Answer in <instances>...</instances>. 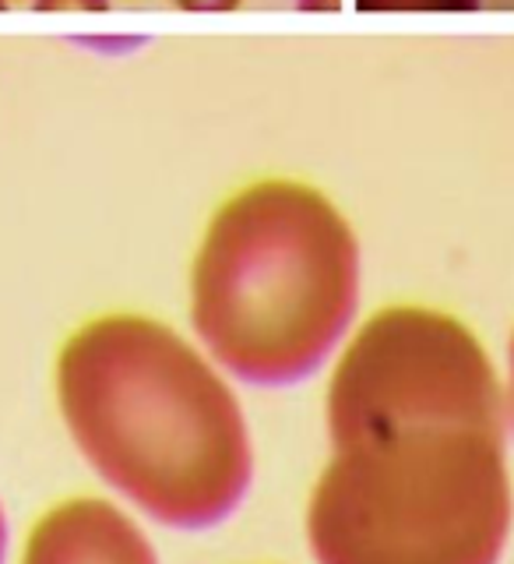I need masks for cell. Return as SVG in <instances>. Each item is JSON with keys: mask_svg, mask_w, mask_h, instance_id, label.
I'll use <instances>...</instances> for the list:
<instances>
[{"mask_svg": "<svg viewBox=\"0 0 514 564\" xmlns=\"http://www.w3.org/2000/svg\"><path fill=\"white\" fill-rule=\"evenodd\" d=\"M335 458L307 511L321 564H497L504 395L475 335L427 307L360 328L328 388Z\"/></svg>", "mask_w": 514, "mask_h": 564, "instance_id": "6da1fadb", "label": "cell"}, {"mask_svg": "<svg viewBox=\"0 0 514 564\" xmlns=\"http://www.w3.org/2000/svg\"><path fill=\"white\" fill-rule=\"evenodd\" d=\"M18 564H158L145 533L102 498H67L43 511Z\"/></svg>", "mask_w": 514, "mask_h": 564, "instance_id": "277c9868", "label": "cell"}, {"mask_svg": "<svg viewBox=\"0 0 514 564\" xmlns=\"http://www.w3.org/2000/svg\"><path fill=\"white\" fill-rule=\"evenodd\" d=\"M14 4H32V0H8V8H14Z\"/></svg>", "mask_w": 514, "mask_h": 564, "instance_id": "8fae6325", "label": "cell"}, {"mask_svg": "<svg viewBox=\"0 0 514 564\" xmlns=\"http://www.w3.org/2000/svg\"><path fill=\"white\" fill-rule=\"evenodd\" d=\"M8 561V516H4V505H0V564Z\"/></svg>", "mask_w": 514, "mask_h": 564, "instance_id": "ba28073f", "label": "cell"}, {"mask_svg": "<svg viewBox=\"0 0 514 564\" xmlns=\"http://www.w3.org/2000/svg\"><path fill=\"white\" fill-rule=\"evenodd\" d=\"M299 8H339V0H299Z\"/></svg>", "mask_w": 514, "mask_h": 564, "instance_id": "9c48e42d", "label": "cell"}, {"mask_svg": "<svg viewBox=\"0 0 514 564\" xmlns=\"http://www.w3.org/2000/svg\"><path fill=\"white\" fill-rule=\"evenodd\" d=\"M29 8L40 14H102L110 11V0H32Z\"/></svg>", "mask_w": 514, "mask_h": 564, "instance_id": "8992f818", "label": "cell"}, {"mask_svg": "<svg viewBox=\"0 0 514 564\" xmlns=\"http://www.w3.org/2000/svg\"><path fill=\"white\" fill-rule=\"evenodd\" d=\"M0 11H8V0H0Z\"/></svg>", "mask_w": 514, "mask_h": 564, "instance_id": "7c38bea8", "label": "cell"}, {"mask_svg": "<svg viewBox=\"0 0 514 564\" xmlns=\"http://www.w3.org/2000/svg\"><path fill=\"white\" fill-rule=\"evenodd\" d=\"M511 405H514V343H511Z\"/></svg>", "mask_w": 514, "mask_h": 564, "instance_id": "30bf717a", "label": "cell"}, {"mask_svg": "<svg viewBox=\"0 0 514 564\" xmlns=\"http://www.w3.org/2000/svg\"><path fill=\"white\" fill-rule=\"evenodd\" d=\"M57 405L106 484L181 529L222 522L251 484L237 395L163 322L102 314L57 352Z\"/></svg>", "mask_w": 514, "mask_h": 564, "instance_id": "7a4b0ae2", "label": "cell"}, {"mask_svg": "<svg viewBox=\"0 0 514 564\" xmlns=\"http://www.w3.org/2000/svg\"><path fill=\"white\" fill-rule=\"evenodd\" d=\"M360 247L321 191L261 181L229 198L190 272V317L222 367L254 384L307 378L352 322Z\"/></svg>", "mask_w": 514, "mask_h": 564, "instance_id": "3957f363", "label": "cell"}, {"mask_svg": "<svg viewBox=\"0 0 514 564\" xmlns=\"http://www.w3.org/2000/svg\"><path fill=\"white\" fill-rule=\"evenodd\" d=\"M360 11H475L480 0H357Z\"/></svg>", "mask_w": 514, "mask_h": 564, "instance_id": "5b68a950", "label": "cell"}, {"mask_svg": "<svg viewBox=\"0 0 514 564\" xmlns=\"http://www.w3.org/2000/svg\"><path fill=\"white\" fill-rule=\"evenodd\" d=\"M181 11H233L240 8V0H169Z\"/></svg>", "mask_w": 514, "mask_h": 564, "instance_id": "52a82bcc", "label": "cell"}]
</instances>
